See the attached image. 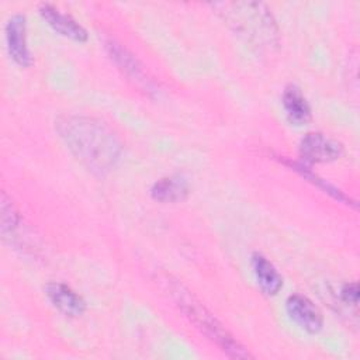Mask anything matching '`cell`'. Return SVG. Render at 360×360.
<instances>
[{
	"label": "cell",
	"mask_w": 360,
	"mask_h": 360,
	"mask_svg": "<svg viewBox=\"0 0 360 360\" xmlns=\"http://www.w3.org/2000/svg\"><path fill=\"white\" fill-rule=\"evenodd\" d=\"M285 309L290 318L308 333H318L323 326L322 312L305 295H290L285 301Z\"/></svg>",
	"instance_id": "8992f818"
},
{
	"label": "cell",
	"mask_w": 360,
	"mask_h": 360,
	"mask_svg": "<svg viewBox=\"0 0 360 360\" xmlns=\"http://www.w3.org/2000/svg\"><path fill=\"white\" fill-rule=\"evenodd\" d=\"M0 211H1V232L6 238L8 233L11 235V232L18 228L20 215H18V211L14 207L13 201L4 193L1 194Z\"/></svg>",
	"instance_id": "5bb4252c"
},
{
	"label": "cell",
	"mask_w": 360,
	"mask_h": 360,
	"mask_svg": "<svg viewBox=\"0 0 360 360\" xmlns=\"http://www.w3.org/2000/svg\"><path fill=\"white\" fill-rule=\"evenodd\" d=\"M281 103L285 111L288 121L294 125H304L311 120V107L301 91V89L295 84L285 86L281 97Z\"/></svg>",
	"instance_id": "30bf717a"
},
{
	"label": "cell",
	"mask_w": 360,
	"mask_h": 360,
	"mask_svg": "<svg viewBox=\"0 0 360 360\" xmlns=\"http://www.w3.org/2000/svg\"><path fill=\"white\" fill-rule=\"evenodd\" d=\"M6 44L10 58L20 66L32 65V56L27 42V21L24 14H13L6 22Z\"/></svg>",
	"instance_id": "5b68a950"
},
{
	"label": "cell",
	"mask_w": 360,
	"mask_h": 360,
	"mask_svg": "<svg viewBox=\"0 0 360 360\" xmlns=\"http://www.w3.org/2000/svg\"><path fill=\"white\" fill-rule=\"evenodd\" d=\"M56 131L73 156L93 174H107L120 160V138L97 118L63 115L56 121Z\"/></svg>",
	"instance_id": "6da1fadb"
},
{
	"label": "cell",
	"mask_w": 360,
	"mask_h": 360,
	"mask_svg": "<svg viewBox=\"0 0 360 360\" xmlns=\"http://www.w3.org/2000/svg\"><path fill=\"white\" fill-rule=\"evenodd\" d=\"M39 14L52 30H55L58 34L66 38H70L77 42H84L89 37L87 31L80 22H77L70 14L63 13L53 4H49V3L39 4Z\"/></svg>",
	"instance_id": "52a82bcc"
},
{
	"label": "cell",
	"mask_w": 360,
	"mask_h": 360,
	"mask_svg": "<svg viewBox=\"0 0 360 360\" xmlns=\"http://www.w3.org/2000/svg\"><path fill=\"white\" fill-rule=\"evenodd\" d=\"M339 298L345 305L356 309L359 304V284L345 283L339 290Z\"/></svg>",
	"instance_id": "9a60e30c"
},
{
	"label": "cell",
	"mask_w": 360,
	"mask_h": 360,
	"mask_svg": "<svg viewBox=\"0 0 360 360\" xmlns=\"http://www.w3.org/2000/svg\"><path fill=\"white\" fill-rule=\"evenodd\" d=\"M170 295L176 301L181 312L193 322L210 340H212L219 349L233 359H250L252 354L242 346L235 336L214 316L211 311L181 283L167 278Z\"/></svg>",
	"instance_id": "3957f363"
},
{
	"label": "cell",
	"mask_w": 360,
	"mask_h": 360,
	"mask_svg": "<svg viewBox=\"0 0 360 360\" xmlns=\"http://www.w3.org/2000/svg\"><path fill=\"white\" fill-rule=\"evenodd\" d=\"M342 153L343 145L322 132H308L300 142V156L308 165L329 163L339 159Z\"/></svg>",
	"instance_id": "277c9868"
},
{
	"label": "cell",
	"mask_w": 360,
	"mask_h": 360,
	"mask_svg": "<svg viewBox=\"0 0 360 360\" xmlns=\"http://www.w3.org/2000/svg\"><path fill=\"white\" fill-rule=\"evenodd\" d=\"M45 294L51 304L66 316H80L86 311V301L69 285L51 281L45 285Z\"/></svg>",
	"instance_id": "ba28073f"
},
{
	"label": "cell",
	"mask_w": 360,
	"mask_h": 360,
	"mask_svg": "<svg viewBox=\"0 0 360 360\" xmlns=\"http://www.w3.org/2000/svg\"><path fill=\"white\" fill-rule=\"evenodd\" d=\"M221 20L245 42L260 52H273L280 44V30L271 10L260 1L211 3Z\"/></svg>",
	"instance_id": "7a4b0ae2"
},
{
	"label": "cell",
	"mask_w": 360,
	"mask_h": 360,
	"mask_svg": "<svg viewBox=\"0 0 360 360\" xmlns=\"http://www.w3.org/2000/svg\"><path fill=\"white\" fill-rule=\"evenodd\" d=\"M290 166H291L294 170L300 172L307 180H311L314 184H316L318 187H321L325 193L330 194L333 198H336V200H339V201H342V202H346V204H353V201L350 200V197L347 198V195H345L339 188H336V187H333L332 184L326 183V180L319 179L316 174L309 173L307 166H302L301 163H295V162H290Z\"/></svg>",
	"instance_id": "4fadbf2b"
},
{
	"label": "cell",
	"mask_w": 360,
	"mask_h": 360,
	"mask_svg": "<svg viewBox=\"0 0 360 360\" xmlns=\"http://www.w3.org/2000/svg\"><path fill=\"white\" fill-rule=\"evenodd\" d=\"M150 195L160 202H179L188 195V183L180 174L162 177L153 183Z\"/></svg>",
	"instance_id": "7c38bea8"
},
{
	"label": "cell",
	"mask_w": 360,
	"mask_h": 360,
	"mask_svg": "<svg viewBox=\"0 0 360 360\" xmlns=\"http://www.w3.org/2000/svg\"><path fill=\"white\" fill-rule=\"evenodd\" d=\"M107 49L111 56V59L118 65V68L131 79L134 80L138 86H142L146 89V91H153V84L146 76L143 68L138 62V59L128 52L121 44H117L115 41H108L107 42Z\"/></svg>",
	"instance_id": "9c48e42d"
},
{
	"label": "cell",
	"mask_w": 360,
	"mask_h": 360,
	"mask_svg": "<svg viewBox=\"0 0 360 360\" xmlns=\"http://www.w3.org/2000/svg\"><path fill=\"white\" fill-rule=\"evenodd\" d=\"M252 267L257 285L266 295H276L281 290L283 277L267 257L260 253H253Z\"/></svg>",
	"instance_id": "8fae6325"
}]
</instances>
